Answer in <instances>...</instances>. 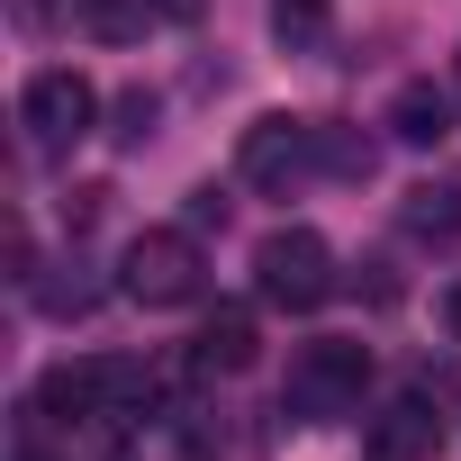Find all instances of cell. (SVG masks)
<instances>
[{"label": "cell", "instance_id": "1", "mask_svg": "<svg viewBox=\"0 0 461 461\" xmlns=\"http://www.w3.org/2000/svg\"><path fill=\"white\" fill-rule=\"evenodd\" d=\"M362 389H371V344H362V335H317V344L290 353L281 416H299V425H335V416L362 407Z\"/></svg>", "mask_w": 461, "mask_h": 461}, {"label": "cell", "instance_id": "2", "mask_svg": "<svg viewBox=\"0 0 461 461\" xmlns=\"http://www.w3.org/2000/svg\"><path fill=\"white\" fill-rule=\"evenodd\" d=\"M208 281V254H199V226H145L118 263V290L136 308H190Z\"/></svg>", "mask_w": 461, "mask_h": 461}, {"label": "cell", "instance_id": "3", "mask_svg": "<svg viewBox=\"0 0 461 461\" xmlns=\"http://www.w3.org/2000/svg\"><path fill=\"white\" fill-rule=\"evenodd\" d=\"M254 290H263L272 308H290V317L326 308V290H335V245L317 236V226H272V236L254 245Z\"/></svg>", "mask_w": 461, "mask_h": 461}, {"label": "cell", "instance_id": "4", "mask_svg": "<svg viewBox=\"0 0 461 461\" xmlns=\"http://www.w3.org/2000/svg\"><path fill=\"white\" fill-rule=\"evenodd\" d=\"M19 127H28L37 154H73V145L100 127V91H91L73 64H46V73H28V91H19Z\"/></svg>", "mask_w": 461, "mask_h": 461}, {"label": "cell", "instance_id": "5", "mask_svg": "<svg viewBox=\"0 0 461 461\" xmlns=\"http://www.w3.org/2000/svg\"><path fill=\"white\" fill-rule=\"evenodd\" d=\"M308 172H317V118L272 109V118H254V127H245V145H236V181H245V190L290 199Z\"/></svg>", "mask_w": 461, "mask_h": 461}, {"label": "cell", "instance_id": "6", "mask_svg": "<svg viewBox=\"0 0 461 461\" xmlns=\"http://www.w3.org/2000/svg\"><path fill=\"white\" fill-rule=\"evenodd\" d=\"M263 362V326H254V308H208V326L190 335V371H208V380H236V371H254Z\"/></svg>", "mask_w": 461, "mask_h": 461}, {"label": "cell", "instance_id": "7", "mask_svg": "<svg viewBox=\"0 0 461 461\" xmlns=\"http://www.w3.org/2000/svg\"><path fill=\"white\" fill-rule=\"evenodd\" d=\"M434 443H443V416H434L425 398H389V407L371 416V452H380V461H434Z\"/></svg>", "mask_w": 461, "mask_h": 461}, {"label": "cell", "instance_id": "8", "mask_svg": "<svg viewBox=\"0 0 461 461\" xmlns=\"http://www.w3.org/2000/svg\"><path fill=\"white\" fill-rule=\"evenodd\" d=\"M452 100L461 91H443V82H398L389 91V136L398 145H443L452 136Z\"/></svg>", "mask_w": 461, "mask_h": 461}, {"label": "cell", "instance_id": "9", "mask_svg": "<svg viewBox=\"0 0 461 461\" xmlns=\"http://www.w3.org/2000/svg\"><path fill=\"white\" fill-rule=\"evenodd\" d=\"M317 172H335V181H371V172H380V145H371L362 127H317Z\"/></svg>", "mask_w": 461, "mask_h": 461}, {"label": "cell", "instance_id": "10", "mask_svg": "<svg viewBox=\"0 0 461 461\" xmlns=\"http://www.w3.org/2000/svg\"><path fill=\"white\" fill-rule=\"evenodd\" d=\"M407 236H461V190L452 181H425V190H407Z\"/></svg>", "mask_w": 461, "mask_h": 461}, {"label": "cell", "instance_id": "11", "mask_svg": "<svg viewBox=\"0 0 461 461\" xmlns=\"http://www.w3.org/2000/svg\"><path fill=\"white\" fill-rule=\"evenodd\" d=\"M82 28L91 37H109V46H136L145 28H163L154 10H145V0H82Z\"/></svg>", "mask_w": 461, "mask_h": 461}, {"label": "cell", "instance_id": "12", "mask_svg": "<svg viewBox=\"0 0 461 461\" xmlns=\"http://www.w3.org/2000/svg\"><path fill=\"white\" fill-rule=\"evenodd\" d=\"M37 308H46V317H91V308H100L91 263H64V281H37Z\"/></svg>", "mask_w": 461, "mask_h": 461}, {"label": "cell", "instance_id": "13", "mask_svg": "<svg viewBox=\"0 0 461 461\" xmlns=\"http://www.w3.org/2000/svg\"><path fill=\"white\" fill-rule=\"evenodd\" d=\"M281 46H326V0H272Z\"/></svg>", "mask_w": 461, "mask_h": 461}, {"label": "cell", "instance_id": "14", "mask_svg": "<svg viewBox=\"0 0 461 461\" xmlns=\"http://www.w3.org/2000/svg\"><path fill=\"white\" fill-rule=\"evenodd\" d=\"M109 136H118V145H145V136H154V100H145V91H127V100H118V127H109Z\"/></svg>", "mask_w": 461, "mask_h": 461}, {"label": "cell", "instance_id": "15", "mask_svg": "<svg viewBox=\"0 0 461 461\" xmlns=\"http://www.w3.org/2000/svg\"><path fill=\"white\" fill-rule=\"evenodd\" d=\"M145 10H154V19H163V28H190V19H199V10H208V0H145Z\"/></svg>", "mask_w": 461, "mask_h": 461}, {"label": "cell", "instance_id": "16", "mask_svg": "<svg viewBox=\"0 0 461 461\" xmlns=\"http://www.w3.org/2000/svg\"><path fill=\"white\" fill-rule=\"evenodd\" d=\"M190 226H226V199L217 190H190Z\"/></svg>", "mask_w": 461, "mask_h": 461}, {"label": "cell", "instance_id": "17", "mask_svg": "<svg viewBox=\"0 0 461 461\" xmlns=\"http://www.w3.org/2000/svg\"><path fill=\"white\" fill-rule=\"evenodd\" d=\"M443 326H452V344H461V281L443 290Z\"/></svg>", "mask_w": 461, "mask_h": 461}, {"label": "cell", "instance_id": "18", "mask_svg": "<svg viewBox=\"0 0 461 461\" xmlns=\"http://www.w3.org/2000/svg\"><path fill=\"white\" fill-rule=\"evenodd\" d=\"M452 91H461V46H452Z\"/></svg>", "mask_w": 461, "mask_h": 461}]
</instances>
